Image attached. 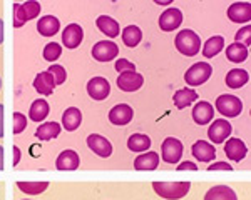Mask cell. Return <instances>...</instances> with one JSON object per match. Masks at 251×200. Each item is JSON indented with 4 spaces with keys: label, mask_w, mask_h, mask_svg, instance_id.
Returning a JSON list of instances; mask_svg holds the SVG:
<instances>
[{
    "label": "cell",
    "mask_w": 251,
    "mask_h": 200,
    "mask_svg": "<svg viewBox=\"0 0 251 200\" xmlns=\"http://www.w3.org/2000/svg\"><path fill=\"white\" fill-rule=\"evenodd\" d=\"M159 165V155L156 152H144L134 159V169L136 170H156Z\"/></svg>",
    "instance_id": "22"
},
{
    "label": "cell",
    "mask_w": 251,
    "mask_h": 200,
    "mask_svg": "<svg viewBox=\"0 0 251 200\" xmlns=\"http://www.w3.org/2000/svg\"><path fill=\"white\" fill-rule=\"evenodd\" d=\"M40 14V3L37 0H29L25 3H14V27L20 29L29 20L35 19Z\"/></svg>",
    "instance_id": "3"
},
{
    "label": "cell",
    "mask_w": 251,
    "mask_h": 200,
    "mask_svg": "<svg viewBox=\"0 0 251 200\" xmlns=\"http://www.w3.org/2000/svg\"><path fill=\"white\" fill-rule=\"evenodd\" d=\"M213 74V67L206 62H198L194 65L189 67L184 74V82L188 83L189 87H198L203 85L204 82H208L209 77Z\"/></svg>",
    "instance_id": "4"
},
{
    "label": "cell",
    "mask_w": 251,
    "mask_h": 200,
    "mask_svg": "<svg viewBox=\"0 0 251 200\" xmlns=\"http://www.w3.org/2000/svg\"><path fill=\"white\" fill-rule=\"evenodd\" d=\"M82 122V114L77 107H69V109L62 114V127L67 132H74L80 127Z\"/></svg>",
    "instance_id": "24"
},
{
    "label": "cell",
    "mask_w": 251,
    "mask_h": 200,
    "mask_svg": "<svg viewBox=\"0 0 251 200\" xmlns=\"http://www.w3.org/2000/svg\"><path fill=\"white\" fill-rule=\"evenodd\" d=\"M96 25H97V29L102 32L104 35H107L109 39H116L117 35L121 34V27H119V23H117V20L109 17V15H100V17H97Z\"/></svg>",
    "instance_id": "21"
},
{
    "label": "cell",
    "mask_w": 251,
    "mask_h": 200,
    "mask_svg": "<svg viewBox=\"0 0 251 200\" xmlns=\"http://www.w3.org/2000/svg\"><path fill=\"white\" fill-rule=\"evenodd\" d=\"M141 40H143V32H141V29L137 25H129L123 30V42L129 49L137 47Z\"/></svg>",
    "instance_id": "31"
},
{
    "label": "cell",
    "mask_w": 251,
    "mask_h": 200,
    "mask_svg": "<svg viewBox=\"0 0 251 200\" xmlns=\"http://www.w3.org/2000/svg\"><path fill=\"white\" fill-rule=\"evenodd\" d=\"M17 187L24 194L29 195H39L42 192H46L49 187V182H17Z\"/></svg>",
    "instance_id": "34"
},
{
    "label": "cell",
    "mask_w": 251,
    "mask_h": 200,
    "mask_svg": "<svg viewBox=\"0 0 251 200\" xmlns=\"http://www.w3.org/2000/svg\"><path fill=\"white\" fill-rule=\"evenodd\" d=\"M183 23V12L179 9H168L159 17V29L164 32H173Z\"/></svg>",
    "instance_id": "14"
},
{
    "label": "cell",
    "mask_w": 251,
    "mask_h": 200,
    "mask_svg": "<svg viewBox=\"0 0 251 200\" xmlns=\"http://www.w3.org/2000/svg\"><path fill=\"white\" fill-rule=\"evenodd\" d=\"M223 47H225V39H223L221 35H214V37H211L209 40H206V43L203 47V55L206 59H213L223 50Z\"/></svg>",
    "instance_id": "33"
},
{
    "label": "cell",
    "mask_w": 251,
    "mask_h": 200,
    "mask_svg": "<svg viewBox=\"0 0 251 200\" xmlns=\"http://www.w3.org/2000/svg\"><path fill=\"white\" fill-rule=\"evenodd\" d=\"M174 43H176V49L179 54L186 55V57H193V55H198L201 50V39L200 35L196 34L191 29H184L181 30L179 34L174 39Z\"/></svg>",
    "instance_id": "1"
},
{
    "label": "cell",
    "mask_w": 251,
    "mask_h": 200,
    "mask_svg": "<svg viewBox=\"0 0 251 200\" xmlns=\"http://www.w3.org/2000/svg\"><path fill=\"white\" fill-rule=\"evenodd\" d=\"M80 165V159L77 152L74 150H64L55 160V167L57 170H75Z\"/></svg>",
    "instance_id": "20"
},
{
    "label": "cell",
    "mask_w": 251,
    "mask_h": 200,
    "mask_svg": "<svg viewBox=\"0 0 251 200\" xmlns=\"http://www.w3.org/2000/svg\"><path fill=\"white\" fill-rule=\"evenodd\" d=\"M208 170H211V172H214V170H233V167H231V163H228V162H214V163H211V165L208 167Z\"/></svg>",
    "instance_id": "40"
},
{
    "label": "cell",
    "mask_w": 251,
    "mask_h": 200,
    "mask_svg": "<svg viewBox=\"0 0 251 200\" xmlns=\"http://www.w3.org/2000/svg\"><path fill=\"white\" fill-rule=\"evenodd\" d=\"M60 130H62V127H60L59 122H46L35 130V137L39 140H52L59 137Z\"/></svg>",
    "instance_id": "28"
},
{
    "label": "cell",
    "mask_w": 251,
    "mask_h": 200,
    "mask_svg": "<svg viewBox=\"0 0 251 200\" xmlns=\"http://www.w3.org/2000/svg\"><path fill=\"white\" fill-rule=\"evenodd\" d=\"M60 54H62V47H60L57 42H50L44 47V59H46L47 62H55V60L60 57Z\"/></svg>",
    "instance_id": "35"
},
{
    "label": "cell",
    "mask_w": 251,
    "mask_h": 200,
    "mask_svg": "<svg viewBox=\"0 0 251 200\" xmlns=\"http://www.w3.org/2000/svg\"><path fill=\"white\" fill-rule=\"evenodd\" d=\"M114 69L119 74H123V72H136V65L132 62H129L127 59H117Z\"/></svg>",
    "instance_id": "39"
},
{
    "label": "cell",
    "mask_w": 251,
    "mask_h": 200,
    "mask_svg": "<svg viewBox=\"0 0 251 200\" xmlns=\"http://www.w3.org/2000/svg\"><path fill=\"white\" fill-rule=\"evenodd\" d=\"M54 87H55L54 77H52L49 72H39V74L35 75L34 89L37 90L40 95H52L54 94Z\"/></svg>",
    "instance_id": "23"
},
{
    "label": "cell",
    "mask_w": 251,
    "mask_h": 200,
    "mask_svg": "<svg viewBox=\"0 0 251 200\" xmlns=\"http://www.w3.org/2000/svg\"><path fill=\"white\" fill-rule=\"evenodd\" d=\"M87 94L91 99L94 100H106L109 97V94H111V85H109V82L104 77H94L89 80L87 83Z\"/></svg>",
    "instance_id": "9"
},
{
    "label": "cell",
    "mask_w": 251,
    "mask_h": 200,
    "mask_svg": "<svg viewBox=\"0 0 251 200\" xmlns=\"http://www.w3.org/2000/svg\"><path fill=\"white\" fill-rule=\"evenodd\" d=\"M198 97H200V94H196V90H193V89H181V90H177L176 94H174L173 102H174V105H176L177 109L183 110L188 105H191L193 102H196Z\"/></svg>",
    "instance_id": "27"
},
{
    "label": "cell",
    "mask_w": 251,
    "mask_h": 200,
    "mask_svg": "<svg viewBox=\"0 0 251 200\" xmlns=\"http://www.w3.org/2000/svg\"><path fill=\"white\" fill-rule=\"evenodd\" d=\"M47 72L54 77L55 85H62V83L67 80V72L62 65H52V67H49Z\"/></svg>",
    "instance_id": "36"
},
{
    "label": "cell",
    "mask_w": 251,
    "mask_h": 200,
    "mask_svg": "<svg viewBox=\"0 0 251 200\" xmlns=\"http://www.w3.org/2000/svg\"><path fill=\"white\" fill-rule=\"evenodd\" d=\"M117 54H119V47L112 40H102V42H97L92 47V57L97 62H111V60L116 59Z\"/></svg>",
    "instance_id": "7"
},
{
    "label": "cell",
    "mask_w": 251,
    "mask_h": 200,
    "mask_svg": "<svg viewBox=\"0 0 251 200\" xmlns=\"http://www.w3.org/2000/svg\"><path fill=\"white\" fill-rule=\"evenodd\" d=\"M228 19L234 23H246L251 20V3L250 2H236L228 7Z\"/></svg>",
    "instance_id": "13"
},
{
    "label": "cell",
    "mask_w": 251,
    "mask_h": 200,
    "mask_svg": "<svg viewBox=\"0 0 251 200\" xmlns=\"http://www.w3.org/2000/svg\"><path fill=\"white\" fill-rule=\"evenodd\" d=\"M204 200H238V197H236V192L231 187L216 185L206 192Z\"/></svg>",
    "instance_id": "25"
},
{
    "label": "cell",
    "mask_w": 251,
    "mask_h": 200,
    "mask_svg": "<svg viewBox=\"0 0 251 200\" xmlns=\"http://www.w3.org/2000/svg\"><path fill=\"white\" fill-rule=\"evenodd\" d=\"M3 137V105L0 103V139Z\"/></svg>",
    "instance_id": "43"
},
{
    "label": "cell",
    "mask_w": 251,
    "mask_h": 200,
    "mask_svg": "<svg viewBox=\"0 0 251 200\" xmlns=\"http://www.w3.org/2000/svg\"><path fill=\"white\" fill-rule=\"evenodd\" d=\"M231 132H233L231 123H229L228 120L220 119V120H214L211 123V127H209V130H208V137L213 143H223L229 139Z\"/></svg>",
    "instance_id": "8"
},
{
    "label": "cell",
    "mask_w": 251,
    "mask_h": 200,
    "mask_svg": "<svg viewBox=\"0 0 251 200\" xmlns=\"http://www.w3.org/2000/svg\"><path fill=\"white\" fill-rule=\"evenodd\" d=\"M177 170H179V172H183V170H194V172H196L198 165L194 162H183V163H179V165H177Z\"/></svg>",
    "instance_id": "41"
},
{
    "label": "cell",
    "mask_w": 251,
    "mask_h": 200,
    "mask_svg": "<svg viewBox=\"0 0 251 200\" xmlns=\"http://www.w3.org/2000/svg\"><path fill=\"white\" fill-rule=\"evenodd\" d=\"M27 127V119L24 114H20V112H15L14 114V134L19 135L22 134L24 130H25Z\"/></svg>",
    "instance_id": "38"
},
{
    "label": "cell",
    "mask_w": 251,
    "mask_h": 200,
    "mask_svg": "<svg viewBox=\"0 0 251 200\" xmlns=\"http://www.w3.org/2000/svg\"><path fill=\"white\" fill-rule=\"evenodd\" d=\"M214 115V107L206 100H201L193 107V120L198 125H206L209 123V120H213Z\"/></svg>",
    "instance_id": "18"
},
{
    "label": "cell",
    "mask_w": 251,
    "mask_h": 200,
    "mask_svg": "<svg viewBox=\"0 0 251 200\" xmlns=\"http://www.w3.org/2000/svg\"><path fill=\"white\" fill-rule=\"evenodd\" d=\"M216 109L221 115H225V117L234 119L241 114L243 102L236 97V95L223 94L216 99Z\"/></svg>",
    "instance_id": "5"
},
{
    "label": "cell",
    "mask_w": 251,
    "mask_h": 200,
    "mask_svg": "<svg viewBox=\"0 0 251 200\" xmlns=\"http://www.w3.org/2000/svg\"><path fill=\"white\" fill-rule=\"evenodd\" d=\"M191 154L196 160L204 162V163L216 160V149H214L209 142H206V140H198V142H194Z\"/></svg>",
    "instance_id": "16"
},
{
    "label": "cell",
    "mask_w": 251,
    "mask_h": 200,
    "mask_svg": "<svg viewBox=\"0 0 251 200\" xmlns=\"http://www.w3.org/2000/svg\"><path fill=\"white\" fill-rule=\"evenodd\" d=\"M144 79L137 72H123L117 77V87L123 92H136L143 87Z\"/></svg>",
    "instance_id": "11"
},
{
    "label": "cell",
    "mask_w": 251,
    "mask_h": 200,
    "mask_svg": "<svg viewBox=\"0 0 251 200\" xmlns=\"http://www.w3.org/2000/svg\"><path fill=\"white\" fill-rule=\"evenodd\" d=\"M234 40L248 49V47L251 45V27L250 25L241 27V29L236 32V37H234Z\"/></svg>",
    "instance_id": "37"
},
{
    "label": "cell",
    "mask_w": 251,
    "mask_h": 200,
    "mask_svg": "<svg viewBox=\"0 0 251 200\" xmlns=\"http://www.w3.org/2000/svg\"><path fill=\"white\" fill-rule=\"evenodd\" d=\"M60 30V22L54 15H44L37 22V32L42 37H54Z\"/></svg>",
    "instance_id": "19"
},
{
    "label": "cell",
    "mask_w": 251,
    "mask_h": 200,
    "mask_svg": "<svg viewBox=\"0 0 251 200\" xmlns=\"http://www.w3.org/2000/svg\"><path fill=\"white\" fill-rule=\"evenodd\" d=\"M49 112H50V105H49L44 99H37L35 102H32L29 117L30 120H34V122H42V120H46Z\"/></svg>",
    "instance_id": "29"
},
{
    "label": "cell",
    "mask_w": 251,
    "mask_h": 200,
    "mask_svg": "<svg viewBox=\"0 0 251 200\" xmlns=\"http://www.w3.org/2000/svg\"><path fill=\"white\" fill-rule=\"evenodd\" d=\"M20 163V149L14 147V167H17Z\"/></svg>",
    "instance_id": "42"
},
{
    "label": "cell",
    "mask_w": 251,
    "mask_h": 200,
    "mask_svg": "<svg viewBox=\"0 0 251 200\" xmlns=\"http://www.w3.org/2000/svg\"><path fill=\"white\" fill-rule=\"evenodd\" d=\"M87 147H89V149H91L92 152H94L96 155H99V157H102V159L111 157V154H112V145H111V142H109V140H107L106 137L99 135V134L89 135V137H87Z\"/></svg>",
    "instance_id": "12"
},
{
    "label": "cell",
    "mask_w": 251,
    "mask_h": 200,
    "mask_svg": "<svg viewBox=\"0 0 251 200\" xmlns=\"http://www.w3.org/2000/svg\"><path fill=\"white\" fill-rule=\"evenodd\" d=\"M157 5H169V3L173 2V0H154Z\"/></svg>",
    "instance_id": "46"
},
{
    "label": "cell",
    "mask_w": 251,
    "mask_h": 200,
    "mask_svg": "<svg viewBox=\"0 0 251 200\" xmlns=\"http://www.w3.org/2000/svg\"><path fill=\"white\" fill-rule=\"evenodd\" d=\"M127 147H129V150H132V152L144 154V152H148L149 147H151V139L146 134H134L127 139Z\"/></svg>",
    "instance_id": "30"
},
{
    "label": "cell",
    "mask_w": 251,
    "mask_h": 200,
    "mask_svg": "<svg viewBox=\"0 0 251 200\" xmlns=\"http://www.w3.org/2000/svg\"><path fill=\"white\" fill-rule=\"evenodd\" d=\"M152 189L166 200H177L188 194L191 189V182H154Z\"/></svg>",
    "instance_id": "2"
},
{
    "label": "cell",
    "mask_w": 251,
    "mask_h": 200,
    "mask_svg": "<svg viewBox=\"0 0 251 200\" xmlns=\"http://www.w3.org/2000/svg\"><path fill=\"white\" fill-rule=\"evenodd\" d=\"M0 170H3V147L0 145Z\"/></svg>",
    "instance_id": "45"
},
{
    "label": "cell",
    "mask_w": 251,
    "mask_h": 200,
    "mask_svg": "<svg viewBox=\"0 0 251 200\" xmlns=\"http://www.w3.org/2000/svg\"><path fill=\"white\" fill-rule=\"evenodd\" d=\"M0 89H2V79H0Z\"/></svg>",
    "instance_id": "47"
},
{
    "label": "cell",
    "mask_w": 251,
    "mask_h": 200,
    "mask_svg": "<svg viewBox=\"0 0 251 200\" xmlns=\"http://www.w3.org/2000/svg\"><path fill=\"white\" fill-rule=\"evenodd\" d=\"M225 154L226 157L229 160H233V162H241L243 159L246 157V154H248V147L245 145V142H243L241 139H228L225 143Z\"/></svg>",
    "instance_id": "15"
},
{
    "label": "cell",
    "mask_w": 251,
    "mask_h": 200,
    "mask_svg": "<svg viewBox=\"0 0 251 200\" xmlns=\"http://www.w3.org/2000/svg\"><path fill=\"white\" fill-rule=\"evenodd\" d=\"M183 143L181 140L174 139V137H168L164 139L163 145H161V155H163V160L166 163H177L183 157Z\"/></svg>",
    "instance_id": "6"
},
{
    "label": "cell",
    "mask_w": 251,
    "mask_h": 200,
    "mask_svg": "<svg viewBox=\"0 0 251 200\" xmlns=\"http://www.w3.org/2000/svg\"><path fill=\"white\" fill-rule=\"evenodd\" d=\"M225 80H226V85H228L229 89H241V87H245L246 83H248L250 75H248V72L243 70V69H233L226 74Z\"/></svg>",
    "instance_id": "26"
},
{
    "label": "cell",
    "mask_w": 251,
    "mask_h": 200,
    "mask_svg": "<svg viewBox=\"0 0 251 200\" xmlns=\"http://www.w3.org/2000/svg\"><path fill=\"white\" fill-rule=\"evenodd\" d=\"M132 115H134L132 107H129L127 103H119V105L112 107L111 112H109V120L114 125H127L132 120Z\"/></svg>",
    "instance_id": "17"
},
{
    "label": "cell",
    "mask_w": 251,
    "mask_h": 200,
    "mask_svg": "<svg viewBox=\"0 0 251 200\" xmlns=\"http://www.w3.org/2000/svg\"><path fill=\"white\" fill-rule=\"evenodd\" d=\"M3 42V20L0 19V45H2Z\"/></svg>",
    "instance_id": "44"
},
{
    "label": "cell",
    "mask_w": 251,
    "mask_h": 200,
    "mask_svg": "<svg viewBox=\"0 0 251 200\" xmlns=\"http://www.w3.org/2000/svg\"><path fill=\"white\" fill-rule=\"evenodd\" d=\"M84 39V30L79 23H69L62 32V43L66 49H77Z\"/></svg>",
    "instance_id": "10"
},
{
    "label": "cell",
    "mask_w": 251,
    "mask_h": 200,
    "mask_svg": "<svg viewBox=\"0 0 251 200\" xmlns=\"http://www.w3.org/2000/svg\"><path fill=\"white\" fill-rule=\"evenodd\" d=\"M226 59L233 63L245 62V60L248 59V49H246L245 45H241V43L234 42L231 45L226 47Z\"/></svg>",
    "instance_id": "32"
}]
</instances>
